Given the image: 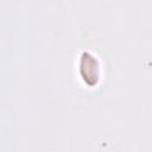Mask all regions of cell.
Instances as JSON below:
<instances>
[{"label": "cell", "instance_id": "cell-1", "mask_svg": "<svg viewBox=\"0 0 152 152\" xmlns=\"http://www.w3.org/2000/svg\"><path fill=\"white\" fill-rule=\"evenodd\" d=\"M80 70L81 77L88 87H96L99 84L101 77V65L95 56L83 52L80 58Z\"/></svg>", "mask_w": 152, "mask_h": 152}]
</instances>
